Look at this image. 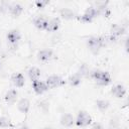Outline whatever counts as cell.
Here are the masks:
<instances>
[{"label":"cell","mask_w":129,"mask_h":129,"mask_svg":"<svg viewBox=\"0 0 129 129\" xmlns=\"http://www.w3.org/2000/svg\"><path fill=\"white\" fill-rule=\"evenodd\" d=\"M8 126H10V121H9V119L6 118V117H0V127L6 128V127H8Z\"/></svg>","instance_id":"obj_22"},{"label":"cell","mask_w":129,"mask_h":129,"mask_svg":"<svg viewBox=\"0 0 129 129\" xmlns=\"http://www.w3.org/2000/svg\"><path fill=\"white\" fill-rule=\"evenodd\" d=\"M28 76L30 78V80L32 82H35L37 80H39V77H40V71L38 68H35V67H32L28 70Z\"/></svg>","instance_id":"obj_16"},{"label":"cell","mask_w":129,"mask_h":129,"mask_svg":"<svg viewBox=\"0 0 129 129\" xmlns=\"http://www.w3.org/2000/svg\"><path fill=\"white\" fill-rule=\"evenodd\" d=\"M20 37H21L20 32H19L18 30H16V29L10 30V31L8 32V34H7V39H8V41H9L10 43H12V44L16 43V42L20 39Z\"/></svg>","instance_id":"obj_10"},{"label":"cell","mask_w":129,"mask_h":129,"mask_svg":"<svg viewBox=\"0 0 129 129\" xmlns=\"http://www.w3.org/2000/svg\"><path fill=\"white\" fill-rule=\"evenodd\" d=\"M92 78L99 84V85H103V86H107L108 84H110L111 82V76L109 73L107 72H102V71H94L91 73Z\"/></svg>","instance_id":"obj_1"},{"label":"cell","mask_w":129,"mask_h":129,"mask_svg":"<svg viewBox=\"0 0 129 129\" xmlns=\"http://www.w3.org/2000/svg\"><path fill=\"white\" fill-rule=\"evenodd\" d=\"M124 32H125V28H124L123 26H120V25H118V24L112 25V27H111V33H112V35H111V37H110V40H111V41L116 40L119 36L123 35Z\"/></svg>","instance_id":"obj_5"},{"label":"cell","mask_w":129,"mask_h":129,"mask_svg":"<svg viewBox=\"0 0 129 129\" xmlns=\"http://www.w3.org/2000/svg\"><path fill=\"white\" fill-rule=\"evenodd\" d=\"M9 10H10V13H11L13 16H18V15L21 14L23 8H22V6L19 5V4H13V5L10 6Z\"/></svg>","instance_id":"obj_19"},{"label":"cell","mask_w":129,"mask_h":129,"mask_svg":"<svg viewBox=\"0 0 129 129\" xmlns=\"http://www.w3.org/2000/svg\"><path fill=\"white\" fill-rule=\"evenodd\" d=\"M92 119H91V116L86 112V111H80L78 116H77V120H76V124L78 126H81V127H85V126H88L90 123H91Z\"/></svg>","instance_id":"obj_3"},{"label":"cell","mask_w":129,"mask_h":129,"mask_svg":"<svg viewBox=\"0 0 129 129\" xmlns=\"http://www.w3.org/2000/svg\"><path fill=\"white\" fill-rule=\"evenodd\" d=\"M81 82H82V76L80 74H78V73L77 74H74L69 79V83L72 86H78V85L81 84Z\"/></svg>","instance_id":"obj_18"},{"label":"cell","mask_w":129,"mask_h":129,"mask_svg":"<svg viewBox=\"0 0 129 129\" xmlns=\"http://www.w3.org/2000/svg\"><path fill=\"white\" fill-rule=\"evenodd\" d=\"M32 87H33L34 92L36 94H38V95L42 94L43 92H45L48 89L47 86H46V84L43 83V82H41V81H39V80H37L35 82H32Z\"/></svg>","instance_id":"obj_6"},{"label":"cell","mask_w":129,"mask_h":129,"mask_svg":"<svg viewBox=\"0 0 129 129\" xmlns=\"http://www.w3.org/2000/svg\"><path fill=\"white\" fill-rule=\"evenodd\" d=\"M111 92H112V94L116 98H123L126 95V89L122 85H116V86H114L112 88Z\"/></svg>","instance_id":"obj_9"},{"label":"cell","mask_w":129,"mask_h":129,"mask_svg":"<svg viewBox=\"0 0 129 129\" xmlns=\"http://www.w3.org/2000/svg\"><path fill=\"white\" fill-rule=\"evenodd\" d=\"M11 81H12L13 85L16 86V87H18V88L23 87V86H24V83H25L24 77H23L21 74H19V73L13 74L12 77H11Z\"/></svg>","instance_id":"obj_8"},{"label":"cell","mask_w":129,"mask_h":129,"mask_svg":"<svg viewBox=\"0 0 129 129\" xmlns=\"http://www.w3.org/2000/svg\"><path fill=\"white\" fill-rule=\"evenodd\" d=\"M96 104H97V108L102 112H105L109 108V102L106 100H98Z\"/></svg>","instance_id":"obj_20"},{"label":"cell","mask_w":129,"mask_h":129,"mask_svg":"<svg viewBox=\"0 0 129 129\" xmlns=\"http://www.w3.org/2000/svg\"><path fill=\"white\" fill-rule=\"evenodd\" d=\"M47 24H48V20L43 16H39L34 20V25L39 29H46Z\"/></svg>","instance_id":"obj_12"},{"label":"cell","mask_w":129,"mask_h":129,"mask_svg":"<svg viewBox=\"0 0 129 129\" xmlns=\"http://www.w3.org/2000/svg\"><path fill=\"white\" fill-rule=\"evenodd\" d=\"M80 20H82L83 22H91L93 19H92L90 16H88L87 14L84 13V15H82V16L80 17Z\"/></svg>","instance_id":"obj_25"},{"label":"cell","mask_w":129,"mask_h":129,"mask_svg":"<svg viewBox=\"0 0 129 129\" xmlns=\"http://www.w3.org/2000/svg\"><path fill=\"white\" fill-rule=\"evenodd\" d=\"M20 129H28V127H27V126H22Z\"/></svg>","instance_id":"obj_28"},{"label":"cell","mask_w":129,"mask_h":129,"mask_svg":"<svg viewBox=\"0 0 129 129\" xmlns=\"http://www.w3.org/2000/svg\"><path fill=\"white\" fill-rule=\"evenodd\" d=\"M17 96H18V93L16 90H9L5 95V101L8 104H13L16 101Z\"/></svg>","instance_id":"obj_14"},{"label":"cell","mask_w":129,"mask_h":129,"mask_svg":"<svg viewBox=\"0 0 129 129\" xmlns=\"http://www.w3.org/2000/svg\"><path fill=\"white\" fill-rule=\"evenodd\" d=\"M51 56H52V50L50 49H42L37 53V58L42 61L48 60Z\"/></svg>","instance_id":"obj_13"},{"label":"cell","mask_w":129,"mask_h":129,"mask_svg":"<svg viewBox=\"0 0 129 129\" xmlns=\"http://www.w3.org/2000/svg\"><path fill=\"white\" fill-rule=\"evenodd\" d=\"M59 24H60V21L58 18H52L51 20L48 21V24H47V28L46 30L47 31H56L59 27Z\"/></svg>","instance_id":"obj_15"},{"label":"cell","mask_w":129,"mask_h":129,"mask_svg":"<svg viewBox=\"0 0 129 129\" xmlns=\"http://www.w3.org/2000/svg\"><path fill=\"white\" fill-rule=\"evenodd\" d=\"M10 8V5L8 3H5V2H2L1 5H0V11H6Z\"/></svg>","instance_id":"obj_26"},{"label":"cell","mask_w":129,"mask_h":129,"mask_svg":"<svg viewBox=\"0 0 129 129\" xmlns=\"http://www.w3.org/2000/svg\"><path fill=\"white\" fill-rule=\"evenodd\" d=\"M35 4H36V6H37L38 8H43L45 5L48 4V1H47V0H45V1H43V0H37V1L35 2Z\"/></svg>","instance_id":"obj_24"},{"label":"cell","mask_w":129,"mask_h":129,"mask_svg":"<svg viewBox=\"0 0 129 129\" xmlns=\"http://www.w3.org/2000/svg\"><path fill=\"white\" fill-rule=\"evenodd\" d=\"M106 44L105 38L101 37V36H92L88 39V45L90 47V49L93 52H97L101 47H103Z\"/></svg>","instance_id":"obj_2"},{"label":"cell","mask_w":129,"mask_h":129,"mask_svg":"<svg viewBox=\"0 0 129 129\" xmlns=\"http://www.w3.org/2000/svg\"><path fill=\"white\" fill-rule=\"evenodd\" d=\"M46 86L48 89H52V88H56V87H59L61 85L64 84V81L58 77V76H55V75H52L50 77H48L46 79V82H45Z\"/></svg>","instance_id":"obj_4"},{"label":"cell","mask_w":129,"mask_h":129,"mask_svg":"<svg viewBox=\"0 0 129 129\" xmlns=\"http://www.w3.org/2000/svg\"><path fill=\"white\" fill-rule=\"evenodd\" d=\"M0 46H1V44H0Z\"/></svg>","instance_id":"obj_30"},{"label":"cell","mask_w":129,"mask_h":129,"mask_svg":"<svg viewBox=\"0 0 129 129\" xmlns=\"http://www.w3.org/2000/svg\"><path fill=\"white\" fill-rule=\"evenodd\" d=\"M0 67H1V61H0Z\"/></svg>","instance_id":"obj_29"},{"label":"cell","mask_w":129,"mask_h":129,"mask_svg":"<svg viewBox=\"0 0 129 129\" xmlns=\"http://www.w3.org/2000/svg\"><path fill=\"white\" fill-rule=\"evenodd\" d=\"M74 122H75V120H74L73 115H71V114H69V113L63 114V115L61 116V118H60V123H61V125L66 126V127H71V126L74 124Z\"/></svg>","instance_id":"obj_11"},{"label":"cell","mask_w":129,"mask_h":129,"mask_svg":"<svg viewBox=\"0 0 129 129\" xmlns=\"http://www.w3.org/2000/svg\"><path fill=\"white\" fill-rule=\"evenodd\" d=\"M78 74H80L82 77H83V76H88V75H89V69L87 68L86 64H83V66H81L80 71H79Z\"/></svg>","instance_id":"obj_23"},{"label":"cell","mask_w":129,"mask_h":129,"mask_svg":"<svg viewBox=\"0 0 129 129\" xmlns=\"http://www.w3.org/2000/svg\"><path fill=\"white\" fill-rule=\"evenodd\" d=\"M59 13H60V16L62 18H64V19H73L75 17L74 11L72 9H70V8H61Z\"/></svg>","instance_id":"obj_17"},{"label":"cell","mask_w":129,"mask_h":129,"mask_svg":"<svg viewBox=\"0 0 129 129\" xmlns=\"http://www.w3.org/2000/svg\"><path fill=\"white\" fill-rule=\"evenodd\" d=\"M85 14H87L88 16H90V17L93 19L94 17H96V16L99 14V12H98L97 8H95V7H93V6H89V7L86 9Z\"/></svg>","instance_id":"obj_21"},{"label":"cell","mask_w":129,"mask_h":129,"mask_svg":"<svg viewBox=\"0 0 129 129\" xmlns=\"http://www.w3.org/2000/svg\"><path fill=\"white\" fill-rule=\"evenodd\" d=\"M17 107H18V110L23 113V114H27L28 111H29V108H30V102L28 99L26 98H22L18 104H17Z\"/></svg>","instance_id":"obj_7"},{"label":"cell","mask_w":129,"mask_h":129,"mask_svg":"<svg viewBox=\"0 0 129 129\" xmlns=\"http://www.w3.org/2000/svg\"><path fill=\"white\" fill-rule=\"evenodd\" d=\"M92 129H103V126L100 123H95L92 127Z\"/></svg>","instance_id":"obj_27"}]
</instances>
